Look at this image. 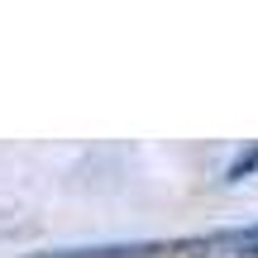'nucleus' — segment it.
Here are the masks:
<instances>
[{
    "mask_svg": "<svg viewBox=\"0 0 258 258\" xmlns=\"http://www.w3.org/2000/svg\"><path fill=\"white\" fill-rule=\"evenodd\" d=\"M225 244H230L234 253H244V258H258V225H253V230H239V234H230Z\"/></svg>",
    "mask_w": 258,
    "mask_h": 258,
    "instance_id": "nucleus-1",
    "label": "nucleus"
},
{
    "mask_svg": "<svg viewBox=\"0 0 258 258\" xmlns=\"http://www.w3.org/2000/svg\"><path fill=\"white\" fill-rule=\"evenodd\" d=\"M249 167H258V148H253V153H244L239 163L230 167V177H244V172H249Z\"/></svg>",
    "mask_w": 258,
    "mask_h": 258,
    "instance_id": "nucleus-2",
    "label": "nucleus"
}]
</instances>
